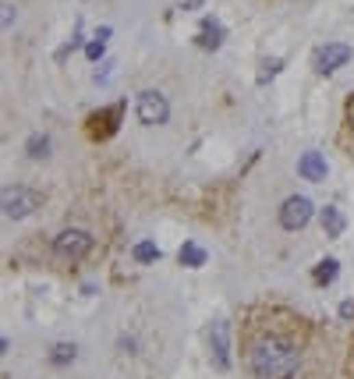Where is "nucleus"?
<instances>
[{"label":"nucleus","instance_id":"f257e3e1","mask_svg":"<svg viewBox=\"0 0 354 379\" xmlns=\"http://www.w3.org/2000/svg\"><path fill=\"white\" fill-rule=\"evenodd\" d=\"M248 369L255 379H290L298 372V347L283 337H259L248 351Z\"/></svg>","mask_w":354,"mask_h":379},{"label":"nucleus","instance_id":"f03ea898","mask_svg":"<svg viewBox=\"0 0 354 379\" xmlns=\"http://www.w3.org/2000/svg\"><path fill=\"white\" fill-rule=\"evenodd\" d=\"M89 248H92V238H89V230H81V227H68L53 238V252L60 259H71V262L89 256Z\"/></svg>","mask_w":354,"mask_h":379},{"label":"nucleus","instance_id":"7ed1b4c3","mask_svg":"<svg viewBox=\"0 0 354 379\" xmlns=\"http://www.w3.org/2000/svg\"><path fill=\"white\" fill-rule=\"evenodd\" d=\"M36 206H39V192H32V188H22V184L4 188V217H8V220L29 217Z\"/></svg>","mask_w":354,"mask_h":379},{"label":"nucleus","instance_id":"20e7f679","mask_svg":"<svg viewBox=\"0 0 354 379\" xmlns=\"http://www.w3.org/2000/svg\"><path fill=\"white\" fill-rule=\"evenodd\" d=\"M166 114H170V103H166V96H163V93H156V89L138 93V121H142V124L156 128V124H163V121H166Z\"/></svg>","mask_w":354,"mask_h":379},{"label":"nucleus","instance_id":"39448f33","mask_svg":"<svg viewBox=\"0 0 354 379\" xmlns=\"http://www.w3.org/2000/svg\"><path fill=\"white\" fill-rule=\"evenodd\" d=\"M308 220H312V202L305 195H290L280 206V227L283 230H301Z\"/></svg>","mask_w":354,"mask_h":379},{"label":"nucleus","instance_id":"423d86ee","mask_svg":"<svg viewBox=\"0 0 354 379\" xmlns=\"http://www.w3.org/2000/svg\"><path fill=\"white\" fill-rule=\"evenodd\" d=\"M351 47L347 43H326L323 50H316V71L319 75H329V71H337V68H344L347 60H351Z\"/></svg>","mask_w":354,"mask_h":379},{"label":"nucleus","instance_id":"0eeeda50","mask_svg":"<svg viewBox=\"0 0 354 379\" xmlns=\"http://www.w3.org/2000/svg\"><path fill=\"white\" fill-rule=\"evenodd\" d=\"M210 344H213V362L220 372L231 369V344H227V323H213L210 330Z\"/></svg>","mask_w":354,"mask_h":379},{"label":"nucleus","instance_id":"6e6552de","mask_svg":"<svg viewBox=\"0 0 354 379\" xmlns=\"http://www.w3.org/2000/svg\"><path fill=\"white\" fill-rule=\"evenodd\" d=\"M298 174L305 181H326V160H323V153H305L298 160Z\"/></svg>","mask_w":354,"mask_h":379},{"label":"nucleus","instance_id":"1a4fd4ad","mask_svg":"<svg viewBox=\"0 0 354 379\" xmlns=\"http://www.w3.org/2000/svg\"><path fill=\"white\" fill-rule=\"evenodd\" d=\"M323 230H326V238H340L344 234V213L337 206H326L323 209Z\"/></svg>","mask_w":354,"mask_h":379},{"label":"nucleus","instance_id":"9d476101","mask_svg":"<svg viewBox=\"0 0 354 379\" xmlns=\"http://www.w3.org/2000/svg\"><path fill=\"white\" fill-rule=\"evenodd\" d=\"M199 43L205 50H216L223 43V25L220 22H202V36H199Z\"/></svg>","mask_w":354,"mask_h":379},{"label":"nucleus","instance_id":"9b49d317","mask_svg":"<svg viewBox=\"0 0 354 379\" xmlns=\"http://www.w3.org/2000/svg\"><path fill=\"white\" fill-rule=\"evenodd\" d=\"M177 259H181V266H192V269H195V266L205 262V248H199L195 241H184L181 252H177Z\"/></svg>","mask_w":354,"mask_h":379},{"label":"nucleus","instance_id":"f8f14e48","mask_svg":"<svg viewBox=\"0 0 354 379\" xmlns=\"http://www.w3.org/2000/svg\"><path fill=\"white\" fill-rule=\"evenodd\" d=\"M25 153H29L32 160H47V156H50V138H47V135H32V138L25 142Z\"/></svg>","mask_w":354,"mask_h":379},{"label":"nucleus","instance_id":"ddd939ff","mask_svg":"<svg viewBox=\"0 0 354 379\" xmlns=\"http://www.w3.org/2000/svg\"><path fill=\"white\" fill-rule=\"evenodd\" d=\"M337 266H340L337 259H323L319 269H316V284H333V280H337V273H340Z\"/></svg>","mask_w":354,"mask_h":379},{"label":"nucleus","instance_id":"4468645a","mask_svg":"<svg viewBox=\"0 0 354 379\" xmlns=\"http://www.w3.org/2000/svg\"><path fill=\"white\" fill-rule=\"evenodd\" d=\"M135 259H138V262H156V259H160V248H156L153 241H138V245H135Z\"/></svg>","mask_w":354,"mask_h":379},{"label":"nucleus","instance_id":"2eb2a0df","mask_svg":"<svg viewBox=\"0 0 354 379\" xmlns=\"http://www.w3.org/2000/svg\"><path fill=\"white\" fill-rule=\"evenodd\" d=\"M50 362H53V365H68V362H75V344H57V347L50 351Z\"/></svg>","mask_w":354,"mask_h":379},{"label":"nucleus","instance_id":"dca6fc26","mask_svg":"<svg viewBox=\"0 0 354 379\" xmlns=\"http://www.w3.org/2000/svg\"><path fill=\"white\" fill-rule=\"evenodd\" d=\"M280 68H283V60H280V57H269V60H262V71H259V86H266V82L273 78V75H277Z\"/></svg>","mask_w":354,"mask_h":379},{"label":"nucleus","instance_id":"f3484780","mask_svg":"<svg viewBox=\"0 0 354 379\" xmlns=\"http://www.w3.org/2000/svg\"><path fill=\"white\" fill-rule=\"evenodd\" d=\"M103 50H107V39H99V36H96L92 43L86 47V57H89V60H99V57H103Z\"/></svg>","mask_w":354,"mask_h":379},{"label":"nucleus","instance_id":"a211bd4d","mask_svg":"<svg viewBox=\"0 0 354 379\" xmlns=\"http://www.w3.org/2000/svg\"><path fill=\"white\" fill-rule=\"evenodd\" d=\"M177 4H181V11H195V8L205 4V0H177Z\"/></svg>","mask_w":354,"mask_h":379},{"label":"nucleus","instance_id":"6ab92c4d","mask_svg":"<svg viewBox=\"0 0 354 379\" xmlns=\"http://www.w3.org/2000/svg\"><path fill=\"white\" fill-rule=\"evenodd\" d=\"M11 22H14V8L4 4V29H11Z\"/></svg>","mask_w":354,"mask_h":379},{"label":"nucleus","instance_id":"aec40b11","mask_svg":"<svg viewBox=\"0 0 354 379\" xmlns=\"http://www.w3.org/2000/svg\"><path fill=\"white\" fill-rule=\"evenodd\" d=\"M340 315H344V319H354V302H344V305H340Z\"/></svg>","mask_w":354,"mask_h":379},{"label":"nucleus","instance_id":"412c9836","mask_svg":"<svg viewBox=\"0 0 354 379\" xmlns=\"http://www.w3.org/2000/svg\"><path fill=\"white\" fill-rule=\"evenodd\" d=\"M347 117L354 121V93H351V99H347Z\"/></svg>","mask_w":354,"mask_h":379}]
</instances>
